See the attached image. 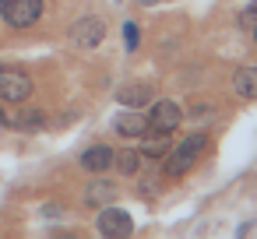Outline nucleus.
I'll return each instance as SVG.
<instances>
[{
    "instance_id": "f257e3e1",
    "label": "nucleus",
    "mask_w": 257,
    "mask_h": 239,
    "mask_svg": "<svg viewBox=\"0 0 257 239\" xmlns=\"http://www.w3.org/2000/svg\"><path fill=\"white\" fill-rule=\"evenodd\" d=\"M204 144H208L204 134H190V137H183V141L166 155V176H187V172L197 165Z\"/></svg>"
},
{
    "instance_id": "f03ea898",
    "label": "nucleus",
    "mask_w": 257,
    "mask_h": 239,
    "mask_svg": "<svg viewBox=\"0 0 257 239\" xmlns=\"http://www.w3.org/2000/svg\"><path fill=\"white\" fill-rule=\"evenodd\" d=\"M0 15L11 29H29L43 15V0H0Z\"/></svg>"
},
{
    "instance_id": "7ed1b4c3",
    "label": "nucleus",
    "mask_w": 257,
    "mask_h": 239,
    "mask_svg": "<svg viewBox=\"0 0 257 239\" xmlns=\"http://www.w3.org/2000/svg\"><path fill=\"white\" fill-rule=\"evenodd\" d=\"M183 123V106H176L173 99H159L148 113V130L152 134H173Z\"/></svg>"
},
{
    "instance_id": "20e7f679",
    "label": "nucleus",
    "mask_w": 257,
    "mask_h": 239,
    "mask_svg": "<svg viewBox=\"0 0 257 239\" xmlns=\"http://www.w3.org/2000/svg\"><path fill=\"white\" fill-rule=\"evenodd\" d=\"M32 95V81L29 74L22 71H0V102H8V106H18Z\"/></svg>"
},
{
    "instance_id": "39448f33",
    "label": "nucleus",
    "mask_w": 257,
    "mask_h": 239,
    "mask_svg": "<svg viewBox=\"0 0 257 239\" xmlns=\"http://www.w3.org/2000/svg\"><path fill=\"white\" fill-rule=\"evenodd\" d=\"M116 102L123 109H145L155 102V88H152V81H127L116 88Z\"/></svg>"
},
{
    "instance_id": "423d86ee",
    "label": "nucleus",
    "mask_w": 257,
    "mask_h": 239,
    "mask_svg": "<svg viewBox=\"0 0 257 239\" xmlns=\"http://www.w3.org/2000/svg\"><path fill=\"white\" fill-rule=\"evenodd\" d=\"M95 228L102 232V235H109V239H120V235H131L134 232V221H131V214L123 211V207H102V214H99V221H95Z\"/></svg>"
},
{
    "instance_id": "0eeeda50",
    "label": "nucleus",
    "mask_w": 257,
    "mask_h": 239,
    "mask_svg": "<svg viewBox=\"0 0 257 239\" xmlns=\"http://www.w3.org/2000/svg\"><path fill=\"white\" fill-rule=\"evenodd\" d=\"M102 36H106V25H102L99 18H78V25L71 29V39H74L78 50H92V46H99Z\"/></svg>"
},
{
    "instance_id": "6e6552de",
    "label": "nucleus",
    "mask_w": 257,
    "mask_h": 239,
    "mask_svg": "<svg viewBox=\"0 0 257 239\" xmlns=\"http://www.w3.org/2000/svg\"><path fill=\"white\" fill-rule=\"evenodd\" d=\"M81 165H85L88 172H106V169H113V148H106V144L88 148V151L81 155Z\"/></svg>"
},
{
    "instance_id": "1a4fd4ad",
    "label": "nucleus",
    "mask_w": 257,
    "mask_h": 239,
    "mask_svg": "<svg viewBox=\"0 0 257 239\" xmlns=\"http://www.w3.org/2000/svg\"><path fill=\"white\" fill-rule=\"evenodd\" d=\"M116 130L123 137H141V134H148V116H141L138 109H127L123 116H116Z\"/></svg>"
},
{
    "instance_id": "9d476101",
    "label": "nucleus",
    "mask_w": 257,
    "mask_h": 239,
    "mask_svg": "<svg viewBox=\"0 0 257 239\" xmlns=\"http://www.w3.org/2000/svg\"><path fill=\"white\" fill-rule=\"evenodd\" d=\"M141 162H145V155L134 151V148L113 151V169H120V176H138V172H141Z\"/></svg>"
},
{
    "instance_id": "9b49d317",
    "label": "nucleus",
    "mask_w": 257,
    "mask_h": 239,
    "mask_svg": "<svg viewBox=\"0 0 257 239\" xmlns=\"http://www.w3.org/2000/svg\"><path fill=\"white\" fill-rule=\"evenodd\" d=\"M0 120L11 127H39L43 123V109H0Z\"/></svg>"
},
{
    "instance_id": "f8f14e48",
    "label": "nucleus",
    "mask_w": 257,
    "mask_h": 239,
    "mask_svg": "<svg viewBox=\"0 0 257 239\" xmlns=\"http://www.w3.org/2000/svg\"><path fill=\"white\" fill-rule=\"evenodd\" d=\"M113 197H116V186H113L109 179H95V183H88V190H85V204H95V207L113 204Z\"/></svg>"
},
{
    "instance_id": "ddd939ff",
    "label": "nucleus",
    "mask_w": 257,
    "mask_h": 239,
    "mask_svg": "<svg viewBox=\"0 0 257 239\" xmlns=\"http://www.w3.org/2000/svg\"><path fill=\"white\" fill-rule=\"evenodd\" d=\"M232 92L239 99H257V67H239L232 78Z\"/></svg>"
},
{
    "instance_id": "4468645a",
    "label": "nucleus",
    "mask_w": 257,
    "mask_h": 239,
    "mask_svg": "<svg viewBox=\"0 0 257 239\" xmlns=\"http://www.w3.org/2000/svg\"><path fill=\"white\" fill-rule=\"evenodd\" d=\"M141 155H148V158H159V155H166V141H162V137H155V141H148Z\"/></svg>"
},
{
    "instance_id": "2eb2a0df",
    "label": "nucleus",
    "mask_w": 257,
    "mask_h": 239,
    "mask_svg": "<svg viewBox=\"0 0 257 239\" xmlns=\"http://www.w3.org/2000/svg\"><path fill=\"white\" fill-rule=\"evenodd\" d=\"M123 43H127V50H138V25L134 22L123 25Z\"/></svg>"
},
{
    "instance_id": "dca6fc26",
    "label": "nucleus",
    "mask_w": 257,
    "mask_h": 239,
    "mask_svg": "<svg viewBox=\"0 0 257 239\" xmlns=\"http://www.w3.org/2000/svg\"><path fill=\"white\" fill-rule=\"evenodd\" d=\"M141 193H159V176H148V179H141Z\"/></svg>"
},
{
    "instance_id": "f3484780",
    "label": "nucleus",
    "mask_w": 257,
    "mask_h": 239,
    "mask_svg": "<svg viewBox=\"0 0 257 239\" xmlns=\"http://www.w3.org/2000/svg\"><path fill=\"white\" fill-rule=\"evenodd\" d=\"M141 8H155V4H162V0H138Z\"/></svg>"
},
{
    "instance_id": "a211bd4d",
    "label": "nucleus",
    "mask_w": 257,
    "mask_h": 239,
    "mask_svg": "<svg viewBox=\"0 0 257 239\" xmlns=\"http://www.w3.org/2000/svg\"><path fill=\"white\" fill-rule=\"evenodd\" d=\"M253 39H257V25H253Z\"/></svg>"
},
{
    "instance_id": "6ab92c4d",
    "label": "nucleus",
    "mask_w": 257,
    "mask_h": 239,
    "mask_svg": "<svg viewBox=\"0 0 257 239\" xmlns=\"http://www.w3.org/2000/svg\"><path fill=\"white\" fill-rule=\"evenodd\" d=\"M0 71H4V67H0Z\"/></svg>"
}]
</instances>
